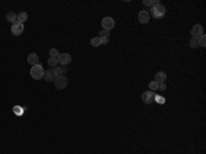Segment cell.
Here are the masks:
<instances>
[{
    "mask_svg": "<svg viewBox=\"0 0 206 154\" xmlns=\"http://www.w3.org/2000/svg\"><path fill=\"white\" fill-rule=\"evenodd\" d=\"M198 46L202 47V48H205V47H206V36H205V33H203L202 36L198 39Z\"/></svg>",
    "mask_w": 206,
    "mask_h": 154,
    "instance_id": "16",
    "label": "cell"
},
{
    "mask_svg": "<svg viewBox=\"0 0 206 154\" xmlns=\"http://www.w3.org/2000/svg\"><path fill=\"white\" fill-rule=\"evenodd\" d=\"M149 88H150V91H153V92L158 91V83L157 81H151V83L149 84Z\"/></svg>",
    "mask_w": 206,
    "mask_h": 154,
    "instance_id": "20",
    "label": "cell"
},
{
    "mask_svg": "<svg viewBox=\"0 0 206 154\" xmlns=\"http://www.w3.org/2000/svg\"><path fill=\"white\" fill-rule=\"evenodd\" d=\"M165 80H166V73L165 72H158V73L155 74V77H154V81H157L158 84L165 83Z\"/></svg>",
    "mask_w": 206,
    "mask_h": 154,
    "instance_id": "12",
    "label": "cell"
},
{
    "mask_svg": "<svg viewBox=\"0 0 206 154\" xmlns=\"http://www.w3.org/2000/svg\"><path fill=\"white\" fill-rule=\"evenodd\" d=\"M30 76L33 77L34 80H40V79H43V76H44V69H43V66L39 63V65H34V66H32V69H30Z\"/></svg>",
    "mask_w": 206,
    "mask_h": 154,
    "instance_id": "2",
    "label": "cell"
},
{
    "mask_svg": "<svg viewBox=\"0 0 206 154\" xmlns=\"http://www.w3.org/2000/svg\"><path fill=\"white\" fill-rule=\"evenodd\" d=\"M137 19H139V22H140V23H147L150 21L149 11H146V10L140 11V12H139V15H137Z\"/></svg>",
    "mask_w": 206,
    "mask_h": 154,
    "instance_id": "9",
    "label": "cell"
},
{
    "mask_svg": "<svg viewBox=\"0 0 206 154\" xmlns=\"http://www.w3.org/2000/svg\"><path fill=\"white\" fill-rule=\"evenodd\" d=\"M66 72H67V66H57V68L52 69V73H54V76H55V77L65 76Z\"/></svg>",
    "mask_w": 206,
    "mask_h": 154,
    "instance_id": "10",
    "label": "cell"
},
{
    "mask_svg": "<svg viewBox=\"0 0 206 154\" xmlns=\"http://www.w3.org/2000/svg\"><path fill=\"white\" fill-rule=\"evenodd\" d=\"M43 79L46 81H54L55 80V76L54 73H52V69H48V70H44V76Z\"/></svg>",
    "mask_w": 206,
    "mask_h": 154,
    "instance_id": "13",
    "label": "cell"
},
{
    "mask_svg": "<svg viewBox=\"0 0 206 154\" xmlns=\"http://www.w3.org/2000/svg\"><path fill=\"white\" fill-rule=\"evenodd\" d=\"M154 98H155V92H153V91H146L142 94V99H143V102L147 103V105L154 102Z\"/></svg>",
    "mask_w": 206,
    "mask_h": 154,
    "instance_id": "8",
    "label": "cell"
},
{
    "mask_svg": "<svg viewBox=\"0 0 206 154\" xmlns=\"http://www.w3.org/2000/svg\"><path fill=\"white\" fill-rule=\"evenodd\" d=\"M143 4L147 7H153V0H143Z\"/></svg>",
    "mask_w": 206,
    "mask_h": 154,
    "instance_id": "25",
    "label": "cell"
},
{
    "mask_svg": "<svg viewBox=\"0 0 206 154\" xmlns=\"http://www.w3.org/2000/svg\"><path fill=\"white\" fill-rule=\"evenodd\" d=\"M154 102H158V103H165V99H163L162 96H160V95H155V98H154Z\"/></svg>",
    "mask_w": 206,
    "mask_h": 154,
    "instance_id": "23",
    "label": "cell"
},
{
    "mask_svg": "<svg viewBox=\"0 0 206 154\" xmlns=\"http://www.w3.org/2000/svg\"><path fill=\"white\" fill-rule=\"evenodd\" d=\"M23 30H25V26H23L22 22L15 21L14 23H11V33L14 34V36H19V34H22Z\"/></svg>",
    "mask_w": 206,
    "mask_h": 154,
    "instance_id": "3",
    "label": "cell"
},
{
    "mask_svg": "<svg viewBox=\"0 0 206 154\" xmlns=\"http://www.w3.org/2000/svg\"><path fill=\"white\" fill-rule=\"evenodd\" d=\"M115 25V21L113 19L112 17H105L102 19V26L103 29H106V30H110V29H113Z\"/></svg>",
    "mask_w": 206,
    "mask_h": 154,
    "instance_id": "7",
    "label": "cell"
},
{
    "mask_svg": "<svg viewBox=\"0 0 206 154\" xmlns=\"http://www.w3.org/2000/svg\"><path fill=\"white\" fill-rule=\"evenodd\" d=\"M100 43H102V44H107V43H109V37H103V39H100Z\"/></svg>",
    "mask_w": 206,
    "mask_h": 154,
    "instance_id": "26",
    "label": "cell"
},
{
    "mask_svg": "<svg viewBox=\"0 0 206 154\" xmlns=\"http://www.w3.org/2000/svg\"><path fill=\"white\" fill-rule=\"evenodd\" d=\"M28 19V12L25 11H21L19 14H17V21H19V22H25V21Z\"/></svg>",
    "mask_w": 206,
    "mask_h": 154,
    "instance_id": "14",
    "label": "cell"
},
{
    "mask_svg": "<svg viewBox=\"0 0 206 154\" xmlns=\"http://www.w3.org/2000/svg\"><path fill=\"white\" fill-rule=\"evenodd\" d=\"M6 19L9 21V22H12V23H14L15 21H17V14H15V12H12V11L7 12V15H6Z\"/></svg>",
    "mask_w": 206,
    "mask_h": 154,
    "instance_id": "15",
    "label": "cell"
},
{
    "mask_svg": "<svg viewBox=\"0 0 206 154\" xmlns=\"http://www.w3.org/2000/svg\"><path fill=\"white\" fill-rule=\"evenodd\" d=\"M91 44H92L94 47L102 46V43H100V39H99V37H92V39H91Z\"/></svg>",
    "mask_w": 206,
    "mask_h": 154,
    "instance_id": "18",
    "label": "cell"
},
{
    "mask_svg": "<svg viewBox=\"0 0 206 154\" xmlns=\"http://www.w3.org/2000/svg\"><path fill=\"white\" fill-rule=\"evenodd\" d=\"M150 15H151L153 18H157V19H161V18L165 17L166 14V9L165 6H162V4H158V6H153L151 9H150Z\"/></svg>",
    "mask_w": 206,
    "mask_h": 154,
    "instance_id": "1",
    "label": "cell"
},
{
    "mask_svg": "<svg viewBox=\"0 0 206 154\" xmlns=\"http://www.w3.org/2000/svg\"><path fill=\"white\" fill-rule=\"evenodd\" d=\"M202 34H203V26L202 25L197 23V25L192 26V29H191V39H197V40H198Z\"/></svg>",
    "mask_w": 206,
    "mask_h": 154,
    "instance_id": "5",
    "label": "cell"
},
{
    "mask_svg": "<svg viewBox=\"0 0 206 154\" xmlns=\"http://www.w3.org/2000/svg\"><path fill=\"white\" fill-rule=\"evenodd\" d=\"M72 62V55L70 54H59V57H58V63H59L60 66H67L69 63Z\"/></svg>",
    "mask_w": 206,
    "mask_h": 154,
    "instance_id": "6",
    "label": "cell"
},
{
    "mask_svg": "<svg viewBox=\"0 0 206 154\" xmlns=\"http://www.w3.org/2000/svg\"><path fill=\"white\" fill-rule=\"evenodd\" d=\"M50 55H51V58H58L59 57V51L57 48H51L50 50Z\"/></svg>",
    "mask_w": 206,
    "mask_h": 154,
    "instance_id": "21",
    "label": "cell"
},
{
    "mask_svg": "<svg viewBox=\"0 0 206 154\" xmlns=\"http://www.w3.org/2000/svg\"><path fill=\"white\" fill-rule=\"evenodd\" d=\"M110 36V30H106V29H102V30L99 32V39H103V37H109Z\"/></svg>",
    "mask_w": 206,
    "mask_h": 154,
    "instance_id": "19",
    "label": "cell"
},
{
    "mask_svg": "<svg viewBox=\"0 0 206 154\" xmlns=\"http://www.w3.org/2000/svg\"><path fill=\"white\" fill-rule=\"evenodd\" d=\"M48 65L51 66V69H54V68H57V66H59V63H58V58H51V57H50Z\"/></svg>",
    "mask_w": 206,
    "mask_h": 154,
    "instance_id": "17",
    "label": "cell"
},
{
    "mask_svg": "<svg viewBox=\"0 0 206 154\" xmlns=\"http://www.w3.org/2000/svg\"><path fill=\"white\" fill-rule=\"evenodd\" d=\"M190 47H191V48H197L198 47V40L197 39H191V40H190Z\"/></svg>",
    "mask_w": 206,
    "mask_h": 154,
    "instance_id": "22",
    "label": "cell"
},
{
    "mask_svg": "<svg viewBox=\"0 0 206 154\" xmlns=\"http://www.w3.org/2000/svg\"><path fill=\"white\" fill-rule=\"evenodd\" d=\"M28 62L30 63L32 66L39 65V55H37V54H34V52L29 54V55H28Z\"/></svg>",
    "mask_w": 206,
    "mask_h": 154,
    "instance_id": "11",
    "label": "cell"
},
{
    "mask_svg": "<svg viewBox=\"0 0 206 154\" xmlns=\"http://www.w3.org/2000/svg\"><path fill=\"white\" fill-rule=\"evenodd\" d=\"M55 87L58 89H65L67 87V77L66 76H59V77H55Z\"/></svg>",
    "mask_w": 206,
    "mask_h": 154,
    "instance_id": "4",
    "label": "cell"
},
{
    "mask_svg": "<svg viewBox=\"0 0 206 154\" xmlns=\"http://www.w3.org/2000/svg\"><path fill=\"white\" fill-rule=\"evenodd\" d=\"M165 89H166V84L165 83L158 84V91H165Z\"/></svg>",
    "mask_w": 206,
    "mask_h": 154,
    "instance_id": "24",
    "label": "cell"
}]
</instances>
